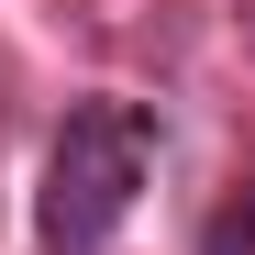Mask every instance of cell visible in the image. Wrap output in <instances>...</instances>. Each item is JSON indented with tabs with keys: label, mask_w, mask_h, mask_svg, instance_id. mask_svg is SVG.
<instances>
[{
	"label": "cell",
	"mask_w": 255,
	"mask_h": 255,
	"mask_svg": "<svg viewBox=\"0 0 255 255\" xmlns=\"http://www.w3.org/2000/svg\"><path fill=\"white\" fill-rule=\"evenodd\" d=\"M144 111H122V100H78L56 122V155H45V200H33V222H45L56 255H100L122 233V211H133L144 189Z\"/></svg>",
	"instance_id": "cell-1"
}]
</instances>
